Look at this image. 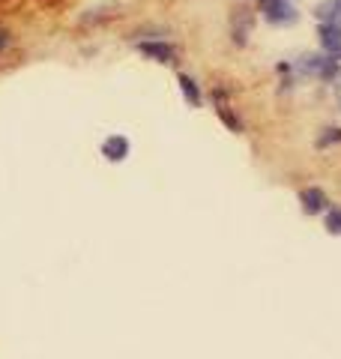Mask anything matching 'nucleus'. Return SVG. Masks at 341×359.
Wrapping results in <instances>:
<instances>
[{
    "mask_svg": "<svg viewBox=\"0 0 341 359\" xmlns=\"http://www.w3.org/2000/svg\"><path fill=\"white\" fill-rule=\"evenodd\" d=\"M258 13L272 27H293L300 21V9L293 6V0H258Z\"/></svg>",
    "mask_w": 341,
    "mask_h": 359,
    "instance_id": "1",
    "label": "nucleus"
},
{
    "mask_svg": "<svg viewBox=\"0 0 341 359\" xmlns=\"http://www.w3.org/2000/svg\"><path fill=\"white\" fill-rule=\"evenodd\" d=\"M141 57L153 60V63H162V66H174L177 63V45L168 42V39H138L135 42Z\"/></svg>",
    "mask_w": 341,
    "mask_h": 359,
    "instance_id": "2",
    "label": "nucleus"
},
{
    "mask_svg": "<svg viewBox=\"0 0 341 359\" xmlns=\"http://www.w3.org/2000/svg\"><path fill=\"white\" fill-rule=\"evenodd\" d=\"M102 159L105 162H111V165H120V162H126L129 159V153H132V144H129V138L126 135H120V132H114V135H108L105 141H102Z\"/></svg>",
    "mask_w": 341,
    "mask_h": 359,
    "instance_id": "3",
    "label": "nucleus"
},
{
    "mask_svg": "<svg viewBox=\"0 0 341 359\" xmlns=\"http://www.w3.org/2000/svg\"><path fill=\"white\" fill-rule=\"evenodd\" d=\"M300 207L305 216H323L329 210V198L321 186H305V189H300Z\"/></svg>",
    "mask_w": 341,
    "mask_h": 359,
    "instance_id": "4",
    "label": "nucleus"
},
{
    "mask_svg": "<svg viewBox=\"0 0 341 359\" xmlns=\"http://www.w3.org/2000/svg\"><path fill=\"white\" fill-rule=\"evenodd\" d=\"M317 42H321L323 54L338 57V51H341V21H321V25H317Z\"/></svg>",
    "mask_w": 341,
    "mask_h": 359,
    "instance_id": "5",
    "label": "nucleus"
},
{
    "mask_svg": "<svg viewBox=\"0 0 341 359\" xmlns=\"http://www.w3.org/2000/svg\"><path fill=\"white\" fill-rule=\"evenodd\" d=\"M252 27H255V13H248V9H236L231 13V39L236 48H243L252 36Z\"/></svg>",
    "mask_w": 341,
    "mask_h": 359,
    "instance_id": "6",
    "label": "nucleus"
},
{
    "mask_svg": "<svg viewBox=\"0 0 341 359\" xmlns=\"http://www.w3.org/2000/svg\"><path fill=\"white\" fill-rule=\"evenodd\" d=\"M177 87H180V93H183V99H186V102H189L192 108L203 105V87H201L192 75L180 72V75H177Z\"/></svg>",
    "mask_w": 341,
    "mask_h": 359,
    "instance_id": "7",
    "label": "nucleus"
},
{
    "mask_svg": "<svg viewBox=\"0 0 341 359\" xmlns=\"http://www.w3.org/2000/svg\"><path fill=\"white\" fill-rule=\"evenodd\" d=\"M213 96H215V114H219V120H222V123H225V126L231 129V132L240 135V132H243V120L234 114V108H231V105H225V102H222L219 93H213Z\"/></svg>",
    "mask_w": 341,
    "mask_h": 359,
    "instance_id": "8",
    "label": "nucleus"
},
{
    "mask_svg": "<svg viewBox=\"0 0 341 359\" xmlns=\"http://www.w3.org/2000/svg\"><path fill=\"white\" fill-rule=\"evenodd\" d=\"M323 228L329 237H341V207L329 204V210L323 212Z\"/></svg>",
    "mask_w": 341,
    "mask_h": 359,
    "instance_id": "9",
    "label": "nucleus"
},
{
    "mask_svg": "<svg viewBox=\"0 0 341 359\" xmlns=\"http://www.w3.org/2000/svg\"><path fill=\"white\" fill-rule=\"evenodd\" d=\"M333 144H341V126L321 129V135H317V141H314V147L317 150H326V147H333Z\"/></svg>",
    "mask_w": 341,
    "mask_h": 359,
    "instance_id": "10",
    "label": "nucleus"
},
{
    "mask_svg": "<svg viewBox=\"0 0 341 359\" xmlns=\"http://www.w3.org/2000/svg\"><path fill=\"white\" fill-rule=\"evenodd\" d=\"M9 42H13V33H9L6 27H0V51L9 48Z\"/></svg>",
    "mask_w": 341,
    "mask_h": 359,
    "instance_id": "11",
    "label": "nucleus"
},
{
    "mask_svg": "<svg viewBox=\"0 0 341 359\" xmlns=\"http://www.w3.org/2000/svg\"><path fill=\"white\" fill-rule=\"evenodd\" d=\"M335 4H338V15H341V0H335Z\"/></svg>",
    "mask_w": 341,
    "mask_h": 359,
    "instance_id": "12",
    "label": "nucleus"
},
{
    "mask_svg": "<svg viewBox=\"0 0 341 359\" xmlns=\"http://www.w3.org/2000/svg\"><path fill=\"white\" fill-rule=\"evenodd\" d=\"M338 60H341V51H338Z\"/></svg>",
    "mask_w": 341,
    "mask_h": 359,
    "instance_id": "13",
    "label": "nucleus"
}]
</instances>
